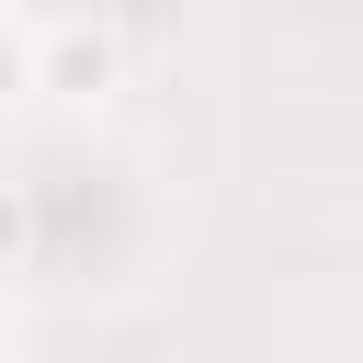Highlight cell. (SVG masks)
Masks as SVG:
<instances>
[{"label":"cell","mask_w":363,"mask_h":363,"mask_svg":"<svg viewBox=\"0 0 363 363\" xmlns=\"http://www.w3.org/2000/svg\"><path fill=\"white\" fill-rule=\"evenodd\" d=\"M0 363H11V318H0Z\"/></svg>","instance_id":"4"},{"label":"cell","mask_w":363,"mask_h":363,"mask_svg":"<svg viewBox=\"0 0 363 363\" xmlns=\"http://www.w3.org/2000/svg\"><path fill=\"white\" fill-rule=\"evenodd\" d=\"M34 250V204H23V182H0V272Z\"/></svg>","instance_id":"2"},{"label":"cell","mask_w":363,"mask_h":363,"mask_svg":"<svg viewBox=\"0 0 363 363\" xmlns=\"http://www.w3.org/2000/svg\"><path fill=\"white\" fill-rule=\"evenodd\" d=\"M23 91H34V45L0 23V102H23Z\"/></svg>","instance_id":"3"},{"label":"cell","mask_w":363,"mask_h":363,"mask_svg":"<svg viewBox=\"0 0 363 363\" xmlns=\"http://www.w3.org/2000/svg\"><path fill=\"white\" fill-rule=\"evenodd\" d=\"M34 91H57V102L113 91V34H102V23H57V34L34 45Z\"/></svg>","instance_id":"1"}]
</instances>
